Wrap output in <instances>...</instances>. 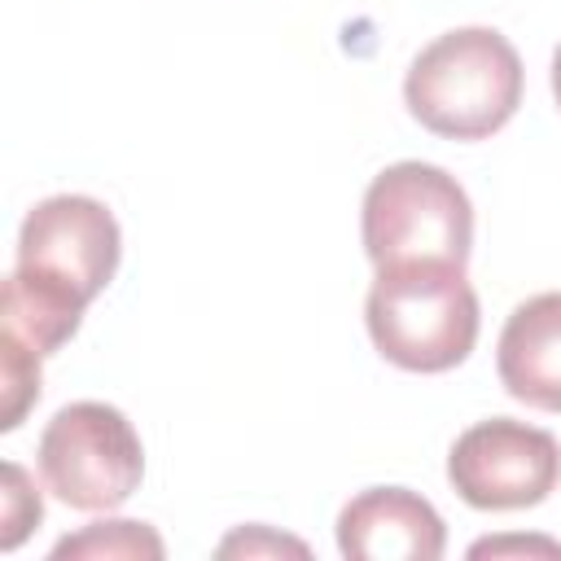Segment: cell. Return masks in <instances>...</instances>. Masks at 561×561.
<instances>
[{
    "mask_svg": "<svg viewBox=\"0 0 561 561\" xmlns=\"http://www.w3.org/2000/svg\"><path fill=\"white\" fill-rule=\"evenodd\" d=\"M123 232L105 202L88 193H57L26 210L18 228V259L0 294V329L31 351H61L88 302L114 280Z\"/></svg>",
    "mask_w": 561,
    "mask_h": 561,
    "instance_id": "cell-1",
    "label": "cell"
},
{
    "mask_svg": "<svg viewBox=\"0 0 561 561\" xmlns=\"http://www.w3.org/2000/svg\"><path fill=\"white\" fill-rule=\"evenodd\" d=\"M526 70L508 35L495 26H456L425 44L408 75V114L447 140H486L522 105Z\"/></svg>",
    "mask_w": 561,
    "mask_h": 561,
    "instance_id": "cell-2",
    "label": "cell"
},
{
    "mask_svg": "<svg viewBox=\"0 0 561 561\" xmlns=\"http://www.w3.org/2000/svg\"><path fill=\"white\" fill-rule=\"evenodd\" d=\"M364 324L394 368L447 373L469 359L482 311L460 263H390L368 285Z\"/></svg>",
    "mask_w": 561,
    "mask_h": 561,
    "instance_id": "cell-3",
    "label": "cell"
},
{
    "mask_svg": "<svg viewBox=\"0 0 561 561\" xmlns=\"http://www.w3.org/2000/svg\"><path fill=\"white\" fill-rule=\"evenodd\" d=\"M359 237L373 267L469 263L473 206L456 175L434 162H394L364 188Z\"/></svg>",
    "mask_w": 561,
    "mask_h": 561,
    "instance_id": "cell-4",
    "label": "cell"
},
{
    "mask_svg": "<svg viewBox=\"0 0 561 561\" xmlns=\"http://www.w3.org/2000/svg\"><path fill=\"white\" fill-rule=\"evenodd\" d=\"M35 465L44 486L79 508V513H110L145 478V447L136 425L101 399H79L53 412L39 434Z\"/></svg>",
    "mask_w": 561,
    "mask_h": 561,
    "instance_id": "cell-5",
    "label": "cell"
},
{
    "mask_svg": "<svg viewBox=\"0 0 561 561\" xmlns=\"http://www.w3.org/2000/svg\"><path fill=\"white\" fill-rule=\"evenodd\" d=\"M447 482L469 508H535L561 482V443L513 416L478 421L451 443Z\"/></svg>",
    "mask_w": 561,
    "mask_h": 561,
    "instance_id": "cell-6",
    "label": "cell"
},
{
    "mask_svg": "<svg viewBox=\"0 0 561 561\" xmlns=\"http://www.w3.org/2000/svg\"><path fill=\"white\" fill-rule=\"evenodd\" d=\"M443 548L438 508L408 486H368L337 513V552L351 561H438Z\"/></svg>",
    "mask_w": 561,
    "mask_h": 561,
    "instance_id": "cell-7",
    "label": "cell"
},
{
    "mask_svg": "<svg viewBox=\"0 0 561 561\" xmlns=\"http://www.w3.org/2000/svg\"><path fill=\"white\" fill-rule=\"evenodd\" d=\"M500 386L539 412H561V289L513 307L495 346Z\"/></svg>",
    "mask_w": 561,
    "mask_h": 561,
    "instance_id": "cell-8",
    "label": "cell"
},
{
    "mask_svg": "<svg viewBox=\"0 0 561 561\" xmlns=\"http://www.w3.org/2000/svg\"><path fill=\"white\" fill-rule=\"evenodd\" d=\"M167 543L149 522H92L79 535H66L53 543V561L66 557H92V561H162Z\"/></svg>",
    "mask_w": 561,
    "mask_h": 561,
    "instance_id": "cell-9",
    "label": "cell"
},
{
    "mask_svg": "<svg viewBox=\"0 0 561 561\" xmlns=\"http://www.w3.org/2000/svg\"><path fill=\"white\" fill-rule=\"evenodd\" d=\"M39 351L0 329V430H18L39 399Z\"/></svg>",
    "mask_w": 561,
    "mask_h": 561,
    "instance_id": "cell-10",
    "label": "cell"
},
{
    "mask_svg": "<svg viewBox=\"0 0 561 561\" xmlns=\"http://www.w3.org/2000/svg\"><path fill=\"white\" fill-rule=\"evenodd\" d=\"M44 517V500L31 486L26 469L18 460H4V504H0V548L13 552Z\"/></svg>",
    "mask_w": 561,
    "mask_h": 561,
    "instance_id": "cell-11",
    "label": "cell"
},
{
    "mask_svg": "<svg viewBox=\"0 0 561 561\" xmlns=\"http://www.w3.org/2000/svg\"><path fill=\"white\" fill-rule=\"evenodd\" d=\"M259 552H294V557H307V543L302 539H289V535H276L267 526H245L237 535H228L219 543V557H259Z\"/></svg>",
    "mask_w": 561,
    "mask_h": 561,
    "instance_id": "cell-12",
    "label": "cell"
},
{
    "mask_svg": "<svg viewBox=\"0 0 561 561\" xmlns=\"http://www.w3.org/2000/svg\"><path fill=\"white\" fill-rule=\"evenodd\" d=\"M517 557V552H539V557H561V543L557 539H539V535H504V539H478L469 548V557Z\"/></svg>",
    "mask_w": 561,
    "mask_h": 561,
    "instance_id": "cell-13",
    "label": "cell"
},
{
    "mask_svg": "<svg viewBox=\"0 0 561 561\" xmlns=\"http://www.w3.org/2000/svg\"><path fill=\"white\" fill-rule=\"evenodd\" d=\"M552 96H557V105H561V44H557V53H552Z\"/></svg>",
    "mask_w": 561,
    "mask_h": 561,
    "instance_id": "cell-14",
    "label": "cell"
}]
</instances>
